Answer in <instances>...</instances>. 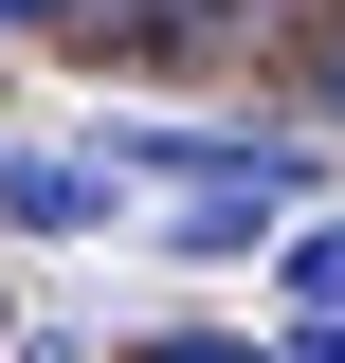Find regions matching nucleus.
Listing matches in <instances>:
<instances>
[{
  "label": "nucleus",
  "instance_id": "nucleus-1",
  "mask_svg": "<svg viewBox=\"0 0 345 363\" xmlns=\"http://www.w3.org/2000/svg\"><path fill=\"white\" fill-rule=\"evenodd\" d=\"M109 200H128V164H109V145H0V218L73 236V218H109Z\"/></svg>",
  "mask_w": 345,
  "mask_h": 363
},
{
  "label": "nucleus",
  "instance_id": "nucleus-2",
  "mask_svg": "<svg viewBox=\"0 0 345 363\" xmlns=\"http://www.w3.org/2000/svg\"><path fill=\"white\" fill-rule=\"evenodd\" d=\"M73 37L109 55V73H146V55H218L236 0H73Z\"/></svg>",
  "mask_w": 345,
  "mask_h": 363
},
{
  "label": "nucleus",
  "instance_id": "nucleus-3",
  "mask_svg": "<svg viewBox=\"0 0 345 363\" xmlns=\"http://www.w3.org/2000/svg\"><path fill=\"white\" fill-rule=\"evenodd\" d=\"M273 200H291V182H182V200H164V255H236Z\"/></svg>",
  "mask_w": 345,
  "mask_h": 363
},
{
  "label": "nucleus",
  "instance_id": "nucleus-4",
  "mask_svg": "<svg viewBox=\"0 0 345 363\" xmlns=\"http://www.w3.org/2000/svg\"><path fill=\"white\" fill-rule=\"evenodd\" d=\"M273 272H291V327H345V218H291Z\"/></svg>",
  "mask_w": 345,
  "mask_h": 363
},
{
  "label": "nucleus",
  "instance_id": "nucleus-5",
  "mask_svg": "<svg viewBox=\"0 0 345 363\" xmlns=\"http://www.w3.org/2000/svg\"><path fill=\"white\" fill-rule=\"evenodd\" d=\"M128 363H291V345H236V327H146Z\"/></svg>",
  "mask_w": 345,
  "mask_h": 363
},
{
  "label": "nucleus",
  "instance_id": "nucleus-6",
  "mask_svg": "<svg viewBox=\"0 0 345 363\" xmlns=\"http://www.w3.org/2000/svg\"><path fill=\"white\" fill-rule=\"evenodd\" d=\"M309 109H327V128H345V0H327V18H309Z\"/></svg>",
  "mask_w": 345,
  "mask_h": 363
},
{
  "label": "nucleus",
  "instance_id": "nucleus-7",
  "mask_svg": "<svg viewBox=\"0 0 345 363\" xmlns=\"http://www.w3.org/2000/svg\"><path fill=\"white\" fill-rule=\"evenodd\" d=\"M0 37H73V0H0Z\"/></svg>",
  "mask_w": 345,
  "mask_h": 363
},
{
  "label": "nucleus",
  "instance_id": "nucleus-8",
  "mask_svg": "<svg viewBox=\"0 0 345 363\" xmlns=\"http://www.w3.org/2000/svg\"><path fill=\"white\" fill-rule=\"evenodd\" d=\"M291 363H345V327H291Z\"/></svg>",
  "mask_w": 345,
  "mask_h": 363
},
{
  "label": "nucleus",
  "instance_id": "nucleus-9",
  "mask_svg": "<svg viewBox=\"0 0 345 363\" xmlns=\"http://www.w3.org/2000/svg\"><path fill=\"white\" fill-rule=\"evenodd\" d=\"M0 345H18V291H0Z\"/></svg>",
  "mask_w": 345,
  "mask_h": 363
}]
</instances>
